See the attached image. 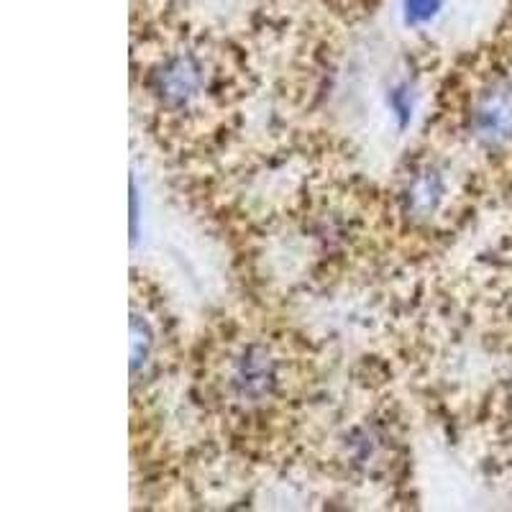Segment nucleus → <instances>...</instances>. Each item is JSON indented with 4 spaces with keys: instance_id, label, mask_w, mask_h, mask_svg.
<instances>
[{
    "instance_id": "1",
    "label": "nucleus",
    "mask_w": 512,
    "mask_h": 512,
    "mask_svg": "<svg viewBox=\"0 0 512 512\" xmlns=\"http://www.w3.org/2000/svg\"><path fill=\"white\" fill-rule=\"evenodd\" d=\"M472 131L484 146L512 141V85H495L479 98L472 113Z\"/></svg>"
},
{
    "instance_id": "2",
    "label": "nucleus",
    "mask_w": 512,
    "mask_h": 512,
    "mask_svg": "<svg viewBox=\"0 0 512 512\" xmlns=\"http://www.w3.org/2000/svg\"><path fill=\"white\" fill-rule=\"evenodd\" d=\"M231 384L241 400H267L277 384V361L264 346H249L233 364Z\"/></svg>"
},
{
    "instance_id": "3",
    "label": "nucleus",
    "mask_w": 512,
    "mask_h": 512,
    "mask_svg": "<svg viewBox=\"0 0 512 512\" xmlns=\"http://www.w3.org/2000/svg\"><path fill=\"white\" fill-rule=\"evenodd\" d=\"M203 85L200 64L192 57H175L154 75V93L167 105H185Z\"/></svg>"
},
{
    "instance_id": "4",
    "label": "nucleus",
    "mask_w": 512,
    "mask_h": 512,
    "mask_svg": "<svg viewBox=\"0 0 512 512\" xmlns=\"http://www.w3.org/2000/svg\"><path fill=\"white\" fill-rule=\"evenodd\" d=\"M446 198V180L436 169H425L408 187V210L413 216L425 218L436 213L441 200Z\"/></svg>"
},
{
    "instance_id": "5",
    "label": "nucleus",
    "mask_w": 512,
    "mask_h": 512,
    "mask_svg": "<svg viewBox=\"0 0 512 512\" xmlns=\"http://www.w3.org/2000/svg\"><path fill=\"white\" fill-rule=\"evenodd\" d=\"M154 349V331L141 315H131V372L139 374Z\"/></svg>"
},
{
    "instance_id": "6",
    "label": "nucleus",
    "mask_w": 512,
    "mask_h": 512,
    "mask_svg": "<svg viewBox=\"0 0 512 512\" xmlns=\"http://www.w3.org/2000/svg\"><path fill=\"white\" fill-rule=\"evenodd\" d=\"M387 108L392 111V118L397 121V126H410V121L415 116V93L408 82H397V85H392L387 90Z\"/></svg>"
},
{
    "instance_id": "7",
    "label": "nucleus",
    "mask_w": 512,
    "mask_h": 512,
    "mask_svg": "<svg viewBox=\"0 0 512 512\" xmlns=\"http://www.w3.org/2000/svg\"><path fill=\"white\" fill-rule=\"evenodd\" d=\"M443 0H402V16L408 26H423L441 11Z\"/></svg>"
},
{
    "instance_id": "8",
    "label": "nucleus",
    "mask_w": 512,
    "mask_h": 512,
    "mask_svg": "<svg viewBox=\"0 0 512 512\" xmlns=\"http://www.w3.org/2000/svg\"><path fill=\"white\" fill-rule=\"evenodd\" d=\"M139 239V192H136V180H131V241Z\"/></svg>"
}]
</instances>
